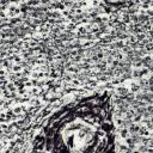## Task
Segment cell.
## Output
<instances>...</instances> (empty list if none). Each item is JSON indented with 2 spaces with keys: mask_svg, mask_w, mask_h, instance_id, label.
Listing matches in <instances>:
<instances>
[{
  "mask_svg": "<svg viewBox=\"0 0 153 153\" xmlns=\"http://www.w3.org/2000/svg\"><path fill=\"white\" fill-rule=\"evenodd\" d=\"M115 142L112 106L108 93L75 99L55 110L35 143L53 152H103Z\"/></svg>",
  "mask_w": 153,
  "mask_h": 153,
  "instance_id": "obj_1",
  "label": "cell"
},
{
  "mask_svg": "<svg viewBox=\"0 0 153 153\" xmlns=\"http://www.w3.org/2000/svg\"><path fill=\"white\" fill-rule=\"evenodd\" d=\"M104 1H106V2L110 4V5H116V6H118V5L124 4L126 0H104Z\"/></svg>",
  "mask_w": 153,
  "mask_h": 153,
  "instance_id": "obj_2",
  "label": "cell"
}]
</instances>
